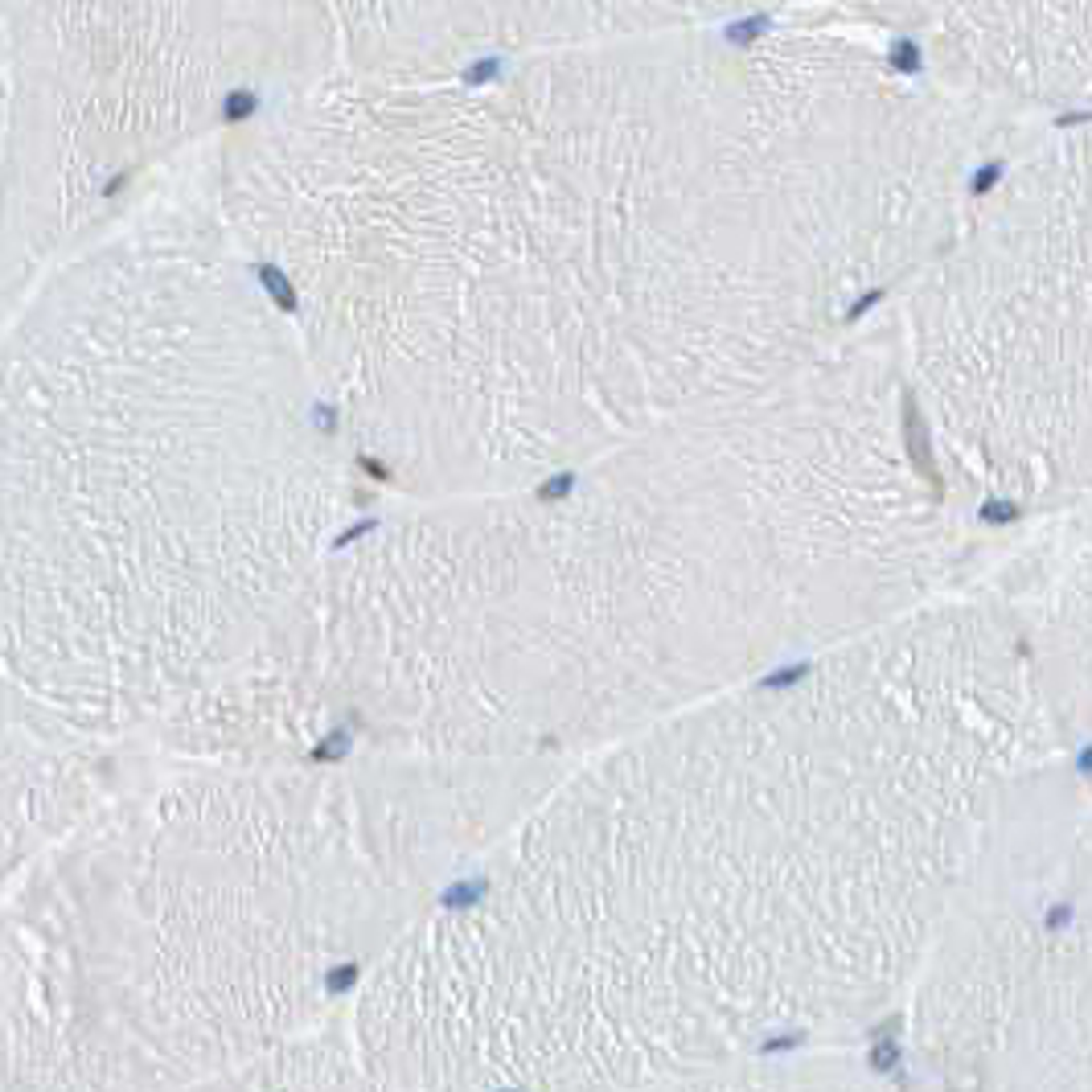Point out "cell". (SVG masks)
I'll use <instances>...</instances> for the list:
<instances>
[]
</instances>
